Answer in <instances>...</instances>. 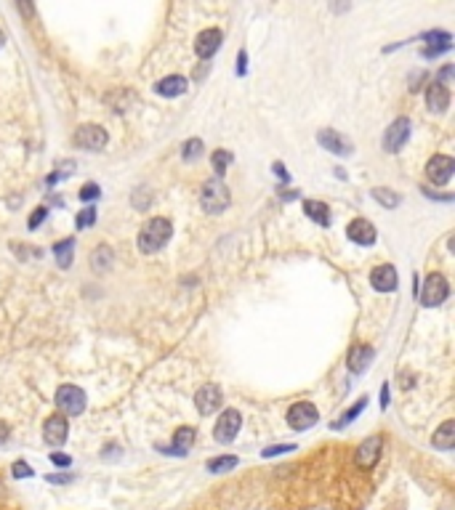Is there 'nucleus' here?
I'll return each mask as SVG.
<instances>
[{"label": "nucleus", "instance_id": "obj_1", "mask_svg": "<svg viewBox=\"0 0 455 510\" xmlns=\"http://www.w3.org/2000/svg\"><path fill=\"white\" fill-rule=\"evenodd\" d=\"M171 234H173V226H171V221L163 216H155L149 218L144 226H142V231H139V248H142V253H157V250H163L168 245V239H171Z\"/></svg>", "mask_w": 455, "mask_h": 510}, {"label": "nucleus", "instance_id": "obj_2", "mask_svg": "<svg viewBox=\"0 0 455 510\" xmlns=\"http://www.w3.org/2000/svg\"><path fill=\"white\" fill-rule=\"evenodd\" d=\"M232 202V195H229V186L224 184L221 178H211V181H205L200 189V205L205 213H211V216H219L224 213L226 207Z\"/></svg>", "mask_w": 455, "mask_h": 510}, {"label": "nucleus", "instance_id": "obj_3", "mask_svg": "<svg viewBox=\"0 0 455 510\" xmlns=\"http://www.w3.org/2000/svg\"><path fill=\"white\" fill-rule=\"evenodd\" d=\"M56 407H59V412L64 415V417H75L86 410V393L83 388L78 386H62L59 391H56Z\"/></svg>", "mask_w": 455, "mask_h": 510}, {"label": "nucleus", "instance_id": "obj_4", "mask_svg": "<svg viewBox=\"0 0 455 510\" xmlns=\"http://www.w3.org/2000/svg\"><path fill=\"white\" fill-rule=\"evenodd\" d=\"M447 295H450L447 279H444L442 274H429L421 290V303L426 306V308H434V306H442Z\"/></svg>", "mask_w": 455, "mask_h": 510}, {"label": "nucleus", "instance_id": "obj_5", "mask_svg": "<svg viewBox=\"0 0 455 510\" xmlns=\"http://www.w3.org/2000/svg\"><path fill=\"white\" fill-rule=\"evenodd\" d=\"M107 141H110V136L101 125H80L75 131V144L86 152H101Z\"/></svg>", "mask_w": 455, "mask_h": 510}, {"label": "nucleus", "instance_id": "obj_6", "mask_svg": "<svg viewBox=\"0 0 455 510\" xmlns=\"http://www.w3.org/2000/svg\"><path fill=\"white\" fill-rule=\"evenodd\" d=\"M320 412L311 402H296L288 410V423L293 431H309L311 425H317Z\"/></svg>", "mask_w": 455, "mask_h": 510}, {"label": "nucleus", "instance_id": "obj_7", "mask_svg": "<svg viewBox=\"0 0 455 510\" xmlns=\"http://www.w3.org/2000/svg\"><path fill=\"white\" fill-rule=\"evenodd\" d=\"M410 131H413L410 120L397 117L386 128V133H384V149H386V152H400L402 146L408 144V139H410Z\"/></svg>", "mask_w": 455, "mask_h": 510}, {"label": "nucleus", "instance_id": "obj_8", "mask_svg": "<svg viewBox=\"0 0 455 510\" xmlns=\"http://www.w3.org/2000/svg\"><path fill=\"white\" fill-rule=\"evenodd\" d=\"M240 425H243V415L237 410H226V412H221L219 423L213 428V439L219 444H229V441H234V436L240 434Z\"/></svg>", "mask_w": 455, "mask_h": 510}, {"label": "nucleus", "instance_id": "obj_9", "mask_svg": "<svg viewBox=\"0 0 455 510\" xmlns=\"http://www.w3.org/2000/svg\"><path fill=\"white\" fill-rule=\"evenodd\" d=\"M453 170H455V163L453 157H447V154H434L432 160L426 163V175H429V181L434 186H444L450 178H453Z\"/></svg>", "mask_w": 455, "mask_h": 510}, {"label": "nucleus", "instance_id": "obj_10", "mask_svg": "<svg viewBox=\"0 0 455 510\" xmlns=\"http://www.w3.org/2000/svg\"><path fill=\"white\" fill-rule=\"evenodd\" d=\"M224 402V393L216 383H205L200 391L195 393V407L200 415H213Z\"/></svg>", "mask_w": 455, "mask_h": 510}, {"label": "nucleus", "instance_id": "obj_11", "mask_svg": "<svg viewBox=\"0 0 455 510\" xmlns=\"http://www.w3.org/2000/svg\"><path fill=\"white\" fill-rule=\"evenodd\" d=\"M67 434H69V425L64 415H51L43 423V439L48 446H62L67 441Z\"/></svg>", "mask_w": 455, "mask_h": 510}, {"label": "nucleus", "instance_id": "obj_12", "mask_svg": "<svg viewBox=\"0 0 455 510\" xmlns=\"http://www.w3.org/2000/svg\"><path fill=\"white\" fill-rule=\"evenodd\" d=\"M317 141H320V146H325L328 152L338 154V157H346V154L355 152V144L338 131H333V128H325V131L317 133Z\"/></svg>", "mask_w": 455, "mask_h": 510}, {"label": "nucleus", "instance_id": "obj_13", "mask_svg": "<svg viewBox=\"0 0 455 510\" xmlns=\"http://www.w3.org/2000/svg\"><path fill=\"white\" fill-rule=\"evenodd\" d=\"M381 446H384V439L381 436H370L365 439L362 444L357 446V455H355V463L357 468H373L378 463V457H381Z\"/></svg>", "mask_w": 455, "mask_h": 510}, {"label": "nucleus", "instance_id": "obj_14", "mask_svg": "<svg viewBox=\"0 0 455 510\" xmlns=\"http://www.w3.org/2000/svg\"><path fill=\"white\" fill-rule=\"evenodd\" d=\"M346 234L349 239L359 245V248H370L373 242H376V226L367 221V218H355L349 226H346Z\"/></svg>", "mask_w": 455, "mask_h": 510}, {"label": "nucleus", "instance_id": "obj_15", "mask_svg": "<svg viewBox=\"0 0 455 510\" xmlns=\"http://www.w3.org/2000/svg\"><path fill=\"white\" fill-rule=\"evenodd\" d=\"M397 269L391 263H384V266H376L370 272V284L376 287L378 293H394L397 290Z\"/></svg>", "mask_w": 455, "mask_h": 510}, {"label": "nucleus", "instance_id": "obj_16", "mask_svg": "<svg viewBox=\"0 0 455 510\" xmlns=\"http://www.w3.org/2000/svg\"><path fill=\"white\" fill-rule=\"evenodd\" d=\"M221 40H224L221 30H216V27H211V30H202V33L197 35V40H195V54L200 56V59H211V56L219 51Z\"/></svg>", "mask_w": 455, "mask_h": 510}, {"label": "nucleus", "instance_id": "obj_17", "mask_svg": "<svg viewBox=\"0 0 455 510\" xmlns=\"http://www.w3.org/2000/svg\"><path fill=\"white\" fill-rule=\"evenodd\" d=\"M373 357H376V351L370 346H352L349 348V357H346V367L352 369L355 375H362L370 367Z\"/></svg>", "mask_w": 455, "mask_h": 510}, {"label": "nucleus", "instance_id": "obj_18", "mask_svg": "<svg viewBox=\"0 0 455 510\" xmlns=\"http://www.w3.org/2000/svg\"><path fill=\"white\" fill-rule=\"evenodd\" d=\"M187 88H189L187 77L168 75L155 83V93H160V96H166V98H176V96H181V93H187Z\"/></svg>", "mask_w": 455, "mask_h": 510}, {"label": "nucleus", "instance_id": "obj_19", "mask_svg": "<svg viewBox=\"0 0 455 510\" xmlns=\"http://www.w3.org/2000/svg\"><path fill=\"white\" fill-rule=\"evenodd\" d=\"M426 107L432 109V112H444V109L450 107V91L442 86V83H429L426 88Z\"/></svg>", "mask_w": 455, "mask_h": 510}, {"label": "nucleus", "instance_id": "obj_20", "mask_svg": "<svg viewBox=\"0 0 455 510\" xmlns=\"http://www.w3.org/2000/svg\"><path fill=\"white\" fill-rule=\"evenodd\" d=\"M304 213H306L314 224H320V226H330V207L325 205V202L306 199V202H304Z\"/></svg>", "mask_w": 455, "mask_h": 510}, {"label": "nucleus", "instance_id": "obj_21", "mask_svg": "<svg viewBox=\"0 0 455 510\" xmlns=\"http://www.w3.org/2000/svg\"><path fill=\"white\" fill-rule=\"evenodd\" d=\"M455 444V423L453 420H444L437 431H434V446L437 449H453Z\"/></svg>", "mask_w": 455, "mask_h": 510}, {"label": "nucleus", "instance_id": "obj_22", "mask_svg": "<svg viewBox=\"0 0 455 510\" xmlns=\"http://www.w3.org/2000/svg\"><path fill=\"white\" fill-rule=\"evenodd\" d=\"M72 253H75V239H72V237L62 239V242H56V245H54V255H56L59 269H69V266H72Z\"/></svg>", "mask_w": 455, "mask_h": 510}, {"label": "nucleus", "instance_id": "obj_23", "mask_svg": "<svg viewBox=\"0 0 455 510\" xmlns=\"http://www.w3.org/2000/svg\"><path fill=\"white\" fill-rule=\"evenodd\" d=\"M195 439H197V434H195V428H178L176 434H173V444L178 446L176 452L178 455H187L189 446L195 444Z\"/></svg>", "mask_w": 455, "mask_h": 510}, {"label": "nucleus", "instance_id": "obj_24", "mask_svg": "<svg viewBox=\"0 0 455 510\" xmlns=\"http://www.w3.org/2000/svg\"><path fill=\"white\" fill-rule=\"evenodd\" d=\"M208 470L211 473H226V470H232V468H237V457L234 455H224V457H213V460H208Z\"/></svg>", "mask_w": 455, "mask_h": 510}, {"label": "nucleus", "instance_id": "obj_25", "mask_svg": "<svg viewBox=\"0 0 455 510\" xmlns=\"http://www.w3.org/2000/svg\"><path fill=\"white\" fill-rule=\"evenodd\" d=\"M370 195L376 197V199H378V202H381L384 207H388V210H391V207H397V205L402 202L400 195H394L391 189H384V186H376V189H373Z\"/></svg>", "mask_w": 455, "mask_h": 510}, {"label": "nucleus", "instance_id": "obj_26", "mask_svg": "<svg viewBox=\"0 0 455 510\" xmlns=\"http://www.w3.org/2000/svg\"><path fill=\"white\" fill-rule=\"evenodd\" d=\"M365 404H367V396H362V399H359V402H357L355 407H352V410H346V412L341 415V417H338V420H335V423H333L335 431H338V428H344L346 423H352V420H355L357 415H359V412H362V410H365Z\"/></svg>", "mask_w": 455, "mask_h": 510}, {"label": "nucleus", "instance_id": "obj_27", "mask_svg": "<svg viewBox=\"0 0 455 510\" xmlns=\"http://www.w3.org/2000/svg\"><path fill=\"white\" fill-rule=\"evenodd\" d=\"M232 152H226V149H219V152L213 154L211 157V165H213V170H216V173L219 175H224L226 173V168H229V165H232Z\"/></svg>", "mask_w": 455, "mask_h": 510}, {"label": "nucleus", "instance_id": "obj_28", "mask_svg": "<svg viewBox=\"0 0 455 510\" xmlns=\"http://www.w3.org/2000/svg\"><path fill=\"white\" fill-rule=\"evenodd\" d=\"M202 141L200 139H189V141H184V149H181V157L187 160V163H192V160H197V157H202Z\"/></svg>", "mask_w": 455, "mask_h": 510}, {"label": "nucleus", "instance_id": "obj_29", "mask_svg": "<svg viewBox=\"0 0 455 510\" xmlns=\"http://www.w3.org/2000/svg\"><path fill=\"white\" fill-rule=\"evenodd\" d=\"M75 224H78V228H88L96 224V210L93 207H83L78 213V218H75Z\"/></svg>", "mask_w": 455, "mask_h": 510}, {"label": "nucleus", "instance_id": "obj_30", "mask_svg": "<svg viewBox=\"0 0 455 510\" xmlns=\"http://www.w3.org/2000/svg\"><path fill=\"white\" fill-rule=\"evenodd\" d=\"M110 261H112L110 248H107V245H101V248L96 250V255H93V263H96V269H99V272H104V269L110 266Z\"/></svg>", "mask_w": 455, "mask_h": 510}, {"label": "nucleus", "instance_id": "obj_31", "mask_svg": "<svg viewBox=\"0 0 455 510\" xmlns=\"http://www.w3.org/2000/svg\"><path fill=\"white\" fill-rule=\"evenodd\" d=\"M45 216H48V210H45V207H35L33 216H30V221H27V228H30V231H35V228H38L45 221Z\"/></svg>", "mask_w": 455, "mask_h": 510}, {"label": "nucleus", "instance_id": "obj_32", "mask_svg": "<svg viewBox=\"0 0 455 510\" xmlns=\"http://www.w3.org/2000/svg\"><path fill=\"white\" fill-rule=\"evenodd\" d=\"M293 449H296V444H275L269 446V449H264L261 457H277V455H285V452H293Z\"/></svg>", "mask_w": 455, "mask_h": 510}, {"label": "nucleus", "instance_id": "obj_33", "mask_svg": "<svg viewBox=\"0 0 455 510\" xmlns=\"http://www.w3.org/2000/svg\"><path fill=\"white\" fill-rule=\"evenodd\" d=\"M11 473H13V478H27V476H33V468L27 465L24 460H16L11 468Z\"/></svg>", "mask_w": 455, "mask_h": 510}, {"label": "nucleus", "instance_id": "obj_34", "mask_svg": "<svg viewBox=\"0 0 455 510\" xmlns=\"http://www.w3.org/2000/svg\"><path fill=\"white\" fill-rule=\"evenodd\" d=\"M99 195L101 192H99V186L96 184H86L83 189H80V199H83V202H91V199H96Z\"/></svg>", "mask_w": 455, "mask_h": 510}, {"label": "nucleus", "instance_id": "obj_35", "mask_svg": "<svg viewBox=\"0 0 455 510\" xmlns=\"http://www.w3.org/2000/svg\"><path fill=\"white\" fill-rule=\"evenodd\" d=\"M149 199H152V195H149L146 189H139L134 195V205L139 207V210H146V207H149Z\"/></svg>", "mask_w": 455, "mask_h": 510}, {"label": "nucleus", "instance_id": "obj_36", "mask_svg": "<svg viewBox=\"0 0 455 510\" xmlns=\"http://www.w3.org/2000/svg\"><path fill=\"white\" fill-rule=\"evenodd\" d=\"M51 463H54V465H62V468H69L72 465V457L62 455V452H54V455H51Z\"/></svg>", "mask_w": 455, "mask_h": 510}, {"label": "nucleus", "instance_id": "obj_37", "mask_svg": "<svg viewBox=\"0 0 455 510\" xmlns=\"http://www.w3.org/2000/svg\"><path fill=\"white\" fill-rule=\"evenodd\" d=\"M245 62H248V54H245V51H240V54H237V72H240V75H245Z\"/></svg>", "mask_w": 455, "mask_h": 510}, {"label": "nucleus", "instance_id": "obj_38", "mask_svg": "<svg viewBox=\"0 0 455 510\" xmlns=\"http://www.w3.org/2000/svg\"><path fill=\"white\" fill-rule=\"evenodd\" d=\"M275 173H277L280 178H285V181H290V175H288V170H285V165H282V163H275Z\"/></svg>", "mask_w": 455, "mask_h": 510}, {"label": "nucleus", "instance_id": "obj_39", "mask_svg": "<svg viewBox=\"0 0 455 510\" xmlns=\"http://www.w3.org/2000/svg\"><path fill=\"white\" fill-rule=\"evenodd\" d=\"M381 407L384 410L388 407V383H384V388H381Z\"/></svg>", "mask_w": 455, "mask_h": 510}, {"label": "nucleus", "instance_id": "obj_40", "mask_svg": "<svg viewBox=\"0 0 455 510\" xmlns=\"http://www.w3.org/2000/svg\"><path fill=\"white\" fill-rule=\"evenodd\" d=\"M48 481H51V484H69L72 476H48Z\"/></svg>", "mask_w": 455, "mask_h": 510}, {"label": "nucleus", "instance_id": "obj_41", "mask_svg": "<svg viewBox=\"0 0 455 510\" xmlns=\"http://www.w3.org/2000/svg\"><path fill=\"white\" fill-rule=\"evenodd\" d=\"M6 439H8V428H6V425H0V444H3Z\"/></svg>", "mask_w": 455, "mask_h": 510}, {"label": "nucleus", "instance_id": "obj_42", "mask_svg": "<svg viewBox=\"0 0 455 510\" xmlns=\"http://www.w3.org/2000/svg\"><path fill=\"white\" fill-rule=\"evenodd\" d=\"M3 43H6V37H3V33H0V48H3Z\"/></svg>", "mask_w": 455, "mask_h": 510}]
</instances>
